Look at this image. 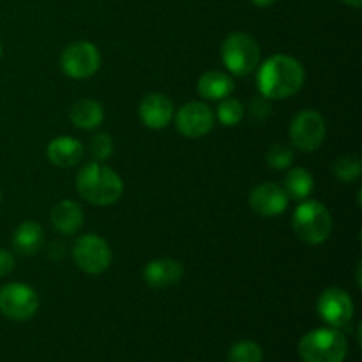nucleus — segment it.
<instances>
[{
  "label": "nucleus",
  "mask_w": 362,
  "mask_h": 362,
  "mask_svg": "<svg viewBox=\"0 0 362 362\" xmlns=\"http://www.w3.org/2000/svg\"><path fill=\"white\" fill-rule=\"evenodd\" d=\"M258 92L267 99H288L303 88L306 73L293 57L278 53L257 67Z\"/></svg>",
  "instance_id": "nucleus-1"
},
{
  "label": "nucleus",
  "mask_w": 362,
  "mask_h": 362,
  "mask_svg": "<svg viewBox=\"0 0 362 362\" xmlns=\"http://www.w3.org/2000/svg\"><path fill=\"white\" fill-rule=\"evenodd\" d=\"M76 191L85 202L95 207L117 204L124 194V182L119 173L103 163H87L76 175Z\"/></svg>",
  "instance_id": "nucleus-2"
},
{
  "label": "nucleus",
  "mask_w": 362,
  "mask_h": 362,
  "mask_svg": "<svg viewBox=\"0 0 362 362\" xmlns=\"http://www.w3.org/2000/svg\"><path fill=\"white\" fill-rule=\"evenodd\" d=\"M292 230L300 243L310 246L324 244L332 232L331 212L322 202L303 200L293 211Z\"/></svg>",
  "instance_id": "nucleus-3"
},
{
  "label": "nucleus",
  "mask_w": 362,
  "mask_h": 362,
  "mask_svg": "<svg viewBox=\"0 0 362 362\" xmlns=\"http://www.w3.org/2000/svg\"><path fill=\"white\" fill-rule=\"evenodd\" d=\"M349 354V343L343 332L334 327L310 331L299 343V356L304 362H343Z\"/></svg>",
  "instance_id": "nucleus-4"
},
{
  "label": "nucleus",
  "mask_w": 362,
  "mask_h": 362,
  "mask_svg": "<svg viewBox=\"0 0 362 362\" xmlns=\"http://www.w3.org/2000/svg\"><path fill=\"white\" fill-rule=\"evenodd\" d=\"M221 59L230 74L247 76L260 66V46L253 35L233 32L223 41Z\"/></svg>",
  "instance_id": "nucleus-5"
},
{
  "label": "nucleus",
  "mask_w": 362,
  "mask_h": 362,
  "mask_svg": "<svg viewBox=\"0 0 362 362\" xmlns=\"http://www.w3.org/2000/svg\"><path fill=\"white\" fill-rule=\"evenodd\" d=\"M101 67V53L88 41H74L60 53V69L73 80H87Z\"/></svg>",
  "instance_id": "nucleus-6"
},
{
  "label": "nucleus",
  "mask_w": 362,
  "mask_h": 362,
  "mask_svg": "<svg viewBox=\"0 0 362 362\" xmlns=\"http://www.w3.org/2000/svg\"><path fill=\"white\" fill-rule=\"evenodd\" d=\"M325 134H327L325 119L317 110H300L288 127L292 147L303 152H315L320 148Z\"/></svg>",
  "instance_id": "nucleus-7"
},
{
  "label": "nucleus",
  "mask_w": 362,
  "mask_h": 362,
  "mask_svg": "<svg viewBox=\"0 0 362 362\" xmlns=\"http://www.w3.org/2000/svg\"><path fill=\"white\" fill-rule=\"evenodd\" d=\"M73 260L85 274H103L112 265V250L103 237L87 233L76 239L73 246Z\"/></svg>",
  "instance_id": "nucleus-8"
},
{
  "label": "nucleus",
  "mask_w": 362,
  "mask_h": 362,
  "mask_svg": "<svg viewBox=\"0 0 362 362\" xmlns=\"http://www.w3.org/2000/svg\"><path fill=\"white\" fill-rule=\"evenodd\" d=\"M39 310V296L32 286L9 283L0 288V313L14 322L30 320Z\"/></svg>",
  "instance_id": "nucleus-9"
},
{
  "label": "nucleus",
  "mask_w": 362,
  "mask_h": 362,
  "mask_svg": "<svg viewBox=\"0 0 362 362\" xmlns=\"http://www.w3.org/2000/svg\"><path fill=\"white\" fill-rule=\"evenodd\" d=\"M175 129L187 140H198L211 133L214 127L216 115L209 105L202 101H189L180 106L173 115Z\"/></svg>",
  "instance_id": "nucleus-10"
},
{
  "label": "nucleus",
  "mask_w": 362,
  "mask_h": 362,
  "mask_svg": "<svg viewBox=\"0 0 362 362\" xmlns=\"http://www.w3.org/2000/svg\"><path fill=\"white\" fill-rule=\"evenodd\" d=\"M317 311L329 327L345 329L354 318V300L345 290L331 286L318 297Z\"/></svg>",
  "instance_id": "nucleus-11"
},
{
  "label": "nucleus",
  "mask_w": 362,
  "mask_h": 362,
  "mask_svg": "<svg viewBox=\"0 0 362 362\" xmlns=\"http://www.w3.org/2000/svg\"><path fill=\"white\" fill-rule=\"evenodd\" d=\"M290 198L281 186L274 182L258 184L250 193V207L255 214L274 218L288 209Z\"/></svg>",
  "instance_id": "nucleus-12"
},
{
  "label": "nucleus",
  "mask_w": 362,
  "mask_h": 362,
  "mask_svg": "<svg viewBox=\"0 0 362 362\" xmlns=\"http://www.w3.org/2000/svg\"><path fill=\"white\" fill-rule=\"evenodd\" d=\"M138 115H140L141 124L148 129H165L175 115V106L173 101L166 94L161 92H152L147 94L140 101V108H138Z\"/></svg>",
  "instance_id": "nucleus-13"
},
{
  "label": "nucleus",
  "mask_w": 362,
  "mask_h": 362,
  "mask_svg": "<svg viewBox=\"0 0 362 362\" xmlns=\"http://www.w3.org/2000/svg\"><path fill=\"white\" fill-rule=\"evenodd\" d=\"M184 267L179 260L173 258H158L145 265L144 279L151 288L161 290L177 285L182 279Z\"/></svg>",
  "instance_id": "nucleus-14"
},
{
  "label": "nucleus",
  "mask_w": 362,
  "mask_h": 362,
  "mask_svg": "<svg viewBox=\"0 0 362 362\" xmlns=\"http://www.w3.org/2000/svg\"><path fill=\"white\" fill-rule=\"evenodd\" d=\"M49 221L60 235H74L83 226V211L74 200H60L53 205Z\"/></svg>",
  "instance_id": "nucleus-15"
},
{
  "label": "nucleus",
  "mask_w": 362,
  "mask_h": 362,
  "mask_svg": "<svg viewBox=\"0 0 362 362\" xmlns=\"http://www.w3.org/2000/svg\"><path fill=\"white\" fill-rule=\"evenodd\" d=\"M46 158L59 168H69L83 158V145L73 136H57L46 147Z\"/></svg>",
  "instance_id": "nucleus-16"
},
{
  "label": "nucleus",
  "mask_w": 362,
  "mask_h": 362,
  "mask_svg": "<svg viewBox=\"0 0 362 362\" xmlns=\"http://www.w3.org/2000/svg\"><path fill=\"white\" fill-rule=\"evenodd\" d=\"M45 244V230L35 221H23L13 233V247L21 257H34Z\"/></svg>",
  "instance_id": "nucleus-17"
},
{
  "label": "nucleus",
  "mask_w": 362,
  "mask_h": 362,
  "mask_svg": "<svg viewBox=\"0 0 362 362\" xmlns=\"http://www.w3.org/2000/svg\"><path fill=\"white\" fill-rule=\"evenodd\" d=\"M69 119L76 129L92 131L103 124L105 110H103L101 103L94 101V99H78L69 108Z\"/></svg>",
  "instance_id": "nucleus-18"
},
{
  "label": "nucleus",
  "mask_w": 362,
  "mask_h": 362,
  "mask_svg": "<svg viewBox=\"0 0 362 362\" xmlns=\"http://www.w3.org/2000/svg\"><path fill=\"white\" fill-rule=\"evenodd\" d=\"M235 88V81L230 74L221 71H207L198 80V94L209 101H221L232 95Z\"/></svg>",
  "instance_id": "nucleus-19"
},
{
  "label": "nucleus",
  "mask_w": 362,
  "mask_h": 362,
  "mask_svg": "<svg viewBox=\"0 0 362 362\" xmlns=\"http://www.w3.org/2000/svg\"><path fill=\"white\" fill-rule=\"evenodd\" d=\"M283 189L286 191L288 198L297 202L308 200L315 189V179L306 168L303 166H296V168L288 170L285 175V182H283Z\"/></svg>",
  "instance_id": "nucleus-20"
},
{
  "label": "nucleus",
  "mask_w": 362,
  "mask_h": 362,
  "mask_svg": "<svg viewBox=\"0 0 362 362\" xmlns=\"http://www.w3.org/2000/svg\"><path fill=\"white\" fill-rule=\"evenodd\" d=\"M216 119L226 127H235L243 122L244 115H246V108L243 103L235 98H225L219 101L218 110H216Z\"/></svg>",
  "instance_id": "nucleus-21"
},
{
  "label": "nucleus",
  "mask_w": 362,
  "mask_h": 362,
  "mask_svg": "<svg viewBox=\"0 0 362 362\" xmlns=\"http://www.w3.org/2000/svg\"><path fill=\"white\" fill-rule=\"evenodd\" d=\"M262 359H264V350L257 341H251V339L237 341L228 352L230 362H262Z\"/></svg>",
  "instance_id": "nucleus-22"
},
{
  "label": "nucleus",
  "mask_w": 362,
  "mask_h": 362,
  "mask_svg": "<svg viewBox=\"0 0 362 362\" xmlns=\"http://www.w3.org/2000/svg\"><path fill=\"white\" fill-rule=\"evenodd\" d=\"M332 170L341 182H356L362 173V163L357 156H341L332 165Z\"/></svg>",
  "instance_id": "nucleus-23"
},
{
  "label": "nucleus",
  "mask_w": 362,
  "mask_h": 362,
  "mask_svg": "<svg viewBox=\"0 0 362 362\" xmlns=\"http://www.w3.org/2000/svg\"><path fill=\"white\" fill-rule=\"evenodd\" d=\"M293 163V147L286 144H274L267 152V165L272 170H286Z\"/></svg>",
  "instance_id": "nucleus-24"
},
{
  "label": "nucleus",
  "mask_w": 362,
  "mask_h": 362,
  "mask_svg": "<svg viewBox=\"0 0 362 362\" xmlns=\"http://www.w3.org/2000/svg\"><path fill=\"white\" fill-rule=\"evenodd\" d=\"M88 152H90V156L94 158V161L98 163H103L106 161V159H110L113 154L112 136L106 133L94 134V136L90 138V141H88Z\"/></svg>",
  "instance_id": "nucleus-25"
},
{
  "label": "nucleus",
  "mask_w": 362,
  "mask_h": 362,
  "mask_svg": "<svg viewBox=\"0 0 362 362\" xmlns=\"http://www.w3.org/2000/svg\"><path fill=\"white\" fill-rule=\"evenodd\" d=\"M271 99L264 98V95H257L255 99H251L250 103V113L257 119H265V117L271 113Z\"/></svg>",
  "instance_id": "nucleus-26"
},
{
  "label": "nucleus",
  "mask_w": 362,
  "mask_h": 362,
  "mask_svg": "<svg viewBox=\"0 0 362 362\" xmlns=\"http://www.w3.org/2000/svg\"><path fill=\"white\" fill-rule=\"evenodd\" d=\"M14 269V257L11 251L0 247V278H6L13 272Z\"/></svg>",
  "instance_id": "nucleus-27"
},
{
  "label": "nucleus",
  "mask_w": 362,
  "mask_h": 362,
  "mask_svg": "<svg viewBox=\"0 0 362 362\" xmlns=\"http://www.w3.org/2000/svg\"><path fill=\"white\" fill-rule=\"evenodd\" d=\"M257 7H271L272 4H276L278 0H251Z\"/></svg>",
  "instance_id": "nucleus-28"
},
{
  "label": "nucleus",
  "mask_w": 362,
  "mask_h": 362,
  "mask_svg": "<svg viewBox=\"0 0 362 362\" xmlns=\"http://www.w3.org/2000/svg\"><path fill=\"white\" fill-rule=\"evenodd\" d=\"M343 2H345L346 6L354 7V9H359V7L362 6V0H343Z\"/></svg>",
  "instance_id": "nucleus-29"
},
{
  "label": "nucleus",
  "mask_w": 362,
  "mask_h": 362,
  "mask_svg": "<svg viewBox=\"0 0 362 362\" xmlns=\"http://www.w3.org/2000/svg\"><path fill=\"white\" fill-rule=\"evenodd\" d=\"M0 59H2V45H0Z\"/></svg>",
  "instance_id": "nucleus-30"
},
{
  "label": "nucleus",
  "mask_w": 362,
  "mask_h": 362,
  "mask_svg": "<svg viewBox=\"0 0 362 362\" xmlns=\"http://www.w3.org/2000/svg\"><path fill=\"white\" fill-rule=\"evenodd\" d=\"M0 197H2V193H0Z\"/></svg>",
  "instance_id": "nucleus-31"
}]
</instances>
